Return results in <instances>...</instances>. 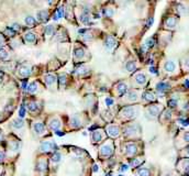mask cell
<instances>
[{"mask_svg": "<svg viewBox=\"0 0 189 176\" xmlns=\"http://www.w3.org/2000/svg\"><path fill=\"white\" fill-rule=\"evenodd\" d=\"M139 113H140V107H137V106H128V107L121 110L120 115L126 119H133L137 117Z\"/></svg>", "mask_w": 189, "mask_h": 176, "instance_id": "6da1fadb", "label": "cell"}, {"mask_svg": "<svg viewBox=\"0 0 189 176\" xmlns=\"http://www.w3.org/2000/svg\"><path fill=\"white\" fill-rule=\"evenodd\" d=\"M162 105H151V106H148L145 110V113H146V118L148 119H156L157 117L159 116V113L162 112Z\"/></svg>", "mask_w": 189, "mask_h": 176, "instance_id": "7a4b0ae2", "label": "cell"}, {"mask_svg": "<svg viewBox=\"0 0 189 176\" xmlns=\"http://www.w3.org/2000/svg\"><path fill=\"white\" fill-rule=\"evenodd\" d=\"M140 132H141V128L137 123L129 124L124 129V133L128 137H137V135H140Z\"/></svg>", "mask_w": 189, "mask_h": 176, "instance_id": "3957f363", "label": "cell"}, {"mask_svg": "<svg viewBox=\"0 0 189 176\" xmlns=\"http://www.w3.org/2000/svg\"><path fill=\"white\" fill-rule=\"evenodd\" d=\"M163 68H164L165 73H167V74H173V73L176 72V69H177V63H176L175 60L169 58V60L165 61Z\"/></svg>", "mask_w": 189, "mask_h": 176, "instance_id": "277c9868", "label": "cell"}, {"mask_svg": "<svg viewBox=\"0 0 189 176\" xmlns=\"http://www.w3.org/2000/svg\"><path fill=\"white\" fill-rule=\"evenodd\" d=\"M113 153V146L111 143H104V145L100 148V155L104 157L111 156Z\"/></svg>", "mask_w": 189, "mask_h": 176, "instance_id": "5b68a950", "label": "cell"}, {"mask_svg": "<svg viewBox=\"0 0 189 176\" xmlns=\"http://www.w3.org/2000/svg\"><path fill=\"white\" fill-rule=\"evenodd\" d=\"M134 82L137 86H144L147 82V77H146L145 73L143 72H139L134 75Z\"/></svg>", "mask_w": 189, "mask_h": 176, "instance_id": "8992f818", "label": "cell"}, {"mask_svg": "<svg viewBox=\"0 0 189 176\" xmlns=\"http://www.w3.org/2000/svg\"><path fill=\"white\" fill-rule=\"evenodd\" d=\"M55 148H56V144L54 143V141H43L40 145V150L43 152L53 151Z\"/></svg>", "mask_w": 189, "mask_h": 176, "instance_id": "52a82bcc", "label": "cell"}, {"mask_svg": "<svg viewBox=\"0 0 189 176\" xmlns=\"http://www.w3.org/2000/svg\"><path fill=\"white\" fill-rule=\"evenodd\" d=\"M177 23H178V18L170 16L168 18H166V20L164 21V27L167 28V29H175Z\"/></svg>", "mask_w": 189, "mask_h": 176, "instance_id": "ba28073f", "label": "cell"}, {"mask_svg": "<svg viewBox=\"0 0 189 176\" xmlns=\"http://www.w3.org/2000/svg\"><path fill=\"white\" fill-rule=\"evenodd\" d=\"M124 98H125L126 101L129 102H135L139 100V98H140V93L137 90H130L126 93V95L124 96Z\"/></svg>", "mask_w": 189, "mask_h": 176, "instance_id": "9c48e42d", "label": "cell"}, {"mask_svg": "<svg viewBox=\"0 0 189 176\" xmlns=\"http://www.w3.org/2000/svg\"><path fill=\"white\" fill-rule=\"evenodd\" d=\"M125 153L126 155H129V156H133V155H135V154L137 153V150H139V148H137V145L135 144V143L131 142V143H126L125 144Z\"/></svg>", "mask_w": 189, "mask_h": 176, "instance_id": "30bf717a", "label": "cell"}, {"mask_svg": "<svg viewBox=\"0 0 189 176\" xmlns=\"http://www.w3.org/2000/svg\"><path fill=\"white\" fill-rule=\"evenodd\" d=\"M155 88H156V91H158L159 94H164L170 89V84L167 82H159L156 84Z\"/></svg>", "mask_w": 189, "mask_h": 176, "instance_id": "8fae6325", "label": "cell"}, {"mask_svg": "<svg viewBox=\"0 0 189 176\" xmlns=\"http://www.w3.org/2000/svg\"><path fill=\"white\" fill-rule=\"evenodd\" d=\"M177 11L180 16H187L189 13V7L188 5L184 2H179L177 3Z\"/></svg>", "mask_w": 189, "mask_h": 176, "instance_id": "7c38bea8", "label": "cell"}, {"mask_svg": "<svg viewBox=\"0 0 189 176\" xmlns=\"http://www.w3.org/2000/svg\"><path fill=\"white\" fill-rule=\"evenodd\" d=\"M115 45H117V41H115V38L113 36L109 35L106 38V40H104V46L107 47L108 50L114 49Z\"/></svg>", "mask_w": 189, "mask_h": 176, "instance_id": "4fadbf2b", "label": "cell"}, {"mask_svg": "<svg viewBox=\"0 0 189 176\" xmlns=\"http://www.w3.org/2000/svg\"><path fill=\"white\" fill-rule=\"evenodd\" d=\"M177 167H179V170L183 172V173H186L189 170V159H183L179 161Z\"/></svg>", "mask_w": 189, "mask_h": 176, "instance_id": "5bb4252c", "label": "cell"}, {"mask_svg": "<svg viewBox=\"0 0 189 176\" xmlns=\"http://www.w3.org/2000/svg\"><path fill=\"white\" fill-rule=\"evenodd\" d=\"M33 130L38 135H42L45 133V126L42 122H35L33 126Z\"/></svg>", "mask_w": 189, "mask_h": 176, "instance_id": "9a60e30c", "label": "cell"}, {"mask_svg": "<svg viewBox=\"0 0 189 176\" xmlns=\"http://www.w3.org/2000/svg\"><path fill=\"white\" fill-rule=\"evenodd\" d=\"M107 132L110 137L117 138L120 134V129H119V127H117V126H109L107 128Z\"/></svg>", "mask_w": 189, "mask_h": 176, "instance_id": "2e32d148", "label": "cell"}, {"mask_svg": "<svg viewBox=\"0 0 189 176\" xmlns=\"http://www.w3.org/2000/svg\"><path fill=\"white\" fill-rule=\"evenodd\" d=\"M137 68V64L134 60H129L128 62L125 63V69L126 72H129V73H133L134 71H136Z\"/></svg>", "mask_w": 189, "mask_h": 176, "instance_id": "e0dca14e", "label": "cell"}, {"mask_svg": "<svg viewBox=\"0 0 189 176\" xmlns=\"http://www.w3.org/2000/svg\"><path fill=\"white\" fill-rule=\"evenodd\" d=\"M60 126H62V123H60V121L57 118H53L49 120V128L52 130H54V131H58Z\"/></svg>", "mask_w": 189, "mask_h": 176, "instance_id": "ac0fdd59", "label": "cell"}, {"mask_svg": "<svg viewBox=\"0 0 189 176\" xmlns=\"http://www.w3.org/2000/svg\"><path fill=\"white\" fill-rule=\"evenodd\" d=\"M102 138H104V135H102V131H100V130L93 131V134H91V139H93V142H100L102 140Z\"/></svg>", "mask_w": 189, "mask_h": 176, "instance_id": "d6986e66", "label": "cell"}, {"mask_svg": "<svg viewBox=\"0 0 189 176\" xmlns=\"http://www.w3.org/2000/svg\"><path fill=\"white\" fill-rule=\"evenodd\" d=\"M117 91H118V95H124V94L128 91V85L125 82H120L117 86Z\"/></svg>", "mask_w": 189, "mask_h": 176, "instance_id": "ffe728a7", "label": "cell"}, {"mask_svg": "<svg viewBox=\"0 0 189 176\" xmlns=\"http://www.w3.org/2000/svg\"><path fill=\"white\" fill-rule=\"evenodd\" d=\"M143 99L147 102H151V101H154V100L156 99V96H155L154 93H152V91H145L144 95H143Z\"/></svg>", "mask_w": 189, "mask_h": 176, "instance_id": "44dd1931", "label": "cell"}, {"mask_svg": "<svg viewBox=\"0 0 189 176\" xmlns=\"http://www.w3.org/2000/svg\"><path fill=\"white\" fill-rule=\"evenodd\" d=\"M38 21L41 22H45L47 19H49V12L46 10H41L38 12Z\"/></svg>", "mask_w": 189, "mask_h": 176, "instance_id": "7402d4cb", "label": "cell"}, {"mask_svg": "<svg viewBox=\"0 0 189 176\" xmlns=\"http://www.w3.org/2000/svg\"><path fill=\"white\" fill-rule=\"evenodd\" d=\"M136 175L137 176H151V170L148 168L141 167L139 170H136Z\"/></svg>", "mask_w": 189, "mask_h": 176, "instance_id": "603a6c76", "label": "cell"}, {"mask_svg": "<svg viewBox=\"0 0 189 176\" xmlns=\"http://www.w3.org/2000/svg\"><path fill=\"white\" fill-rule=\"evenodd\" d=\"M56 82V77L53 74H49L45 76V82L47 84V86H53Z\"/></svg>", "mask_w": 189, "mask_h": 176, "instance_id": "cb8c5ba5", "label": "cell"}, {"mask_svg": "<svg viewBox=\"0 0 189 176\" xmlns=\"http://www.w3.org/2000/svg\"><path fill=\"white\" fill-rule=\"evenodd\" d=\"M12 127L16 128V129H21L24 127V121L22 120V119L18 118V119H14L13 122H12Z\"/></svg>", "mask_w": 189, "mask_h": 176, "instance_id": "d4e9b609", "label": "cell"}, {"mask_svg": "<svg viewBox=\"0 0 189 176\" xmlns=\"http://www.w3.org/2000/svg\"><path fill=\"white\" fill-rule=\"evenodd\" d=\"M19 73L22 77H27L31 74V68L29 67V66H22L21 68H20Z\"/></svg>", "mask_w": 189, "mask_h": 176, "instance_id": "484cf974", "label": "cell"}, {"mask_svg": "<svg viewBox=\"0 0 189 176\" xmlns=\"http://www.w3.org/2000/svg\"><path fill=\"white\" fill-rule=\"evenodd\" d=\"M24 40H25V42H27V43H34V42L36 41V36H35V34H33V33H27L24 35Z\"/></svg>", "mask_w": 189, "mask_h": 176, "instance_id": "4316f807", "label": "cell"}, {"mask_svg": "<svg viewBox=\"0 0 189 176\" xmlns=\"http://www.w3.org/2000/svg\"><path fill=\"white\" fill-rule=\"evenodd\" d=\"M71 126L75 127V128H79L80 124H82V121H80V118L78 116H74L71 120Z\"/></svg>", "mask_w": 189, "mask_h": 176, "instance_id": "83f0119b", "label": "cell"}, {"mask_svg": "<svg viewBox=\"0 0 189 176\" xmlns=\"http://www.w3.org/2000/svg\"><path fill=\"white\" fill-rule=\"evenodd\" d=\"M85 56V51L82 49H76L75 50V60H82Z\"/></svg>", "mask_w": 189, "mask_h": 176, "instance_id": "f1b7e54d", "label": "cell"}, {"mask_svg": "<svg viewBox=\"0 0 189 176\" xmlns=\"http://www.w3.org/2000/svg\"><path fill=\"white\" fill-rule=\"evenodd\" d=\"M80 21L82 22V24H89L90 23V16L88 13H82L80 16Z\"/></svg>", "mask_w": 189, "mask_h": 176, "instance_id": "f546056e", "label": "cell"}, {"mask_svg": "<svg viewBox=\"0 0 189 176\" xmlns=\"http://www.w3.org/2000/svg\"><path fill=\"white\" fill-rule=\"evenodd\" d=\"M38 109H40V106L38 105V102L33 101L29 104V110L31 112H36V111H38Z\"/></svg>", "mask_w": 189, "mask_h": 176, "instance_id": "4dcf8cb0", "label": "cell"}, {"mask_svg": "<svg viewBox=\"0 0 189 176\" xmlns=\"http://www.w3.org/2000/svg\"><path fill=\"white\" fill-rule=\"evenodd\" d=\"M60 160H62V154H60V152H56V153H55L54 155L52 156V162L53 163L60 162Z\"/></svg>", "mask_w": 189, "mask_h": 176, "instance_id": "1f68e13d", "label": "cell"}, {"mask_svg": "<svg viewBox=\"0 0 189 176\" xmlns=\"http://www.w3.org/2000/svg\"><path fill=\"white\" fill-rule=\"evenodd\" d=\"M24 21H25V24H27V25L35 24V19H34L33 16H27V18L24 19Z\"/></svg>", "mask_w": 189, "mask_h": 176, "instance_id": "d6a6232c", "label": "cell"}, {"mask_svg": "<svg viewBox=\"0 0 189 176\" xmlns=\"http://www.w3.org/2000/svg\"><path fill=\"white\" fill-rule=\"evenodd\" d=\"M55 32V29H54V25H47L46 27V32H45V34H46L47 36H51L53 35Z\"/></svg>", "mask_w": 189, "mask_h": 176, "instance_id": "836d02e7", "label": "cell"}, {"mask_svg": "<svg viewBox=\"0 0 189 176\" xmlns=\"http://www.w3.org/2000/svg\"><path fill=\"white\" fill-rule=\"evenodd\" d=\"M36 91H38V84H36V82H33V84H31V85L29 86V93L35 94Z\"/></svg>", "mask_w": 189, "mask_h": 176, "instance_id": "e575fe53", "label": "cell"}, {"mask_svg": "<svg viewBox=\"0 0 189 176\" xmlns=\"http://www.w3.org/2000/svg\"><path fill=\"white\" fill-rule=\"evenodd\" d=\"M63 14H64L63 9H62V8H58V9H57V11H56V13L54 14V19H55V20L60 19V18L63 16Z\"/></svg>", "mask_w": 189, "mask_h": 176, "instance_id": "d590c367", "label": "cell"}, {"mask_svg": "<svg viewBox=\"0 0 189 176\" xmlns=\"http://www.w3.org/2000/svg\"><path fill=\"white\" fill-rule=\"evenodd\" d=\"M46 166H47V164H46V161H40L38 162V170H45V168H46Z\"/></svg>", "mask_w": 189, "mask_h": 176, "instance_id": "8d00e7d4", "label": "cell"}, {"mask_svg": "<svg viewBox=\"0 0 189 176\" xmlns=\"http://www.w3.org/2000/svg\"><path fill=\"white\" fill-rule=\"evenodd\" d=\"M183 67H184L185 71H189V56L183 60Z\"/></svg>", "mask_w": 189, "mask_h": 176, "instance_id": "74e56055", "label": "cell"}, {"mask_svg": "<svg viewBox=\"0 0 189 176\" xmlns=\"http://www.w3.org/2000/svg\"><path fill=\"white\" fill-rule=\"evenodd\" d=\"M142 162H143L142 159H140V160H139V159H135V160H133V161L131 162V165L133 166V167H137V166H139V165H140Z\"/></svg>", "mask_w": 189, "mask_h": 176, "instance_id": "f35d334b", "label": "cell"}, {"mask_svg": "<svg viewBox=\"0 0 189 176\" xmlns=\"http://www.w3.org/2000/svg\"><path fill=\"white\" fill-rule=\"evenodd\" d=\"M7 57H8V52L5 51V50H0V58L5 60V58H7Z\"/></svg>", "mask_w": 189, "mask_h": 176, "instance_id": "ab89813d", "label": "cell"}, {"mask_svg": "<svg viewBox=\"0 0 189 176\" xmlns=\"http://www.w3.org/2000/svg\"><path fill=\"white\" fill-rule=\"evenodd\" d=\"M60 85H65L66 84V75L65 74H62L60 76Z\"/></svg>", "mask_w": 189, "mask_h": 176, "instance_id": "60d3db41", "label": "cell"}, {"mask_svg": "<svg viewBox=\"0 0 189 176\" xmlns=\"http://www.w3.org/2000/svg\"><path fill=\"white\" fill-rule=\"evenodd\" d=\"M113 13H114V11H113L112 9H108V10L106 11V14H107V16H111Z\"/></svg>", "mask_w": 189, "mask_h": 176, "instance_id": "b9f144b4", "label": "cell"}, {"mask_svg": "<svg viewBox=\"0 0 189 176\" xmlns=\"http://www.w3.org/2000/svg\"><path fill=\"white\" fill-rule=\"evenodd\" d=\"M106 102H107V106H112V105H113V99L107 98V99H106Z\"/></svg>", "mask_w": 189, "mask_h": 176, "instance_id": "7bdbcfd3", "label": "cell"}, {"mask_svg": "<svg viewBox=\"0 0 189 176\" xmlns=\"http://www.w3.org/2000/svg\"><path fill=\"white\" fill-rule=\"evenodd\" d=\"M25 116V109H24V107H21V109H20V117H24Z\"/></svg>", "mask_w": 189, "mask_h": 176, "instance_id": "ee69618b", "label": "cell"}, {"mask_svg": "<svg viewBox=\"0 0 189 176\" xmlns=\"http://www.w3.org/2000/svg\"><path fill=\"white\" fill-rule=\"evenodd\" d=\"M184 153H185V156L189 157V146H187V148H185V151H184Z\"/></svg>", "mask_w": 189, "mask_h": 176, "instance_id": "f6af8a7d", "label": "cell"}, {"mask_svg": "<svg viewBox=\"0 0 189 176\" xmlns=\"http://www.w3.org/2000/svg\"><path fill=\"white\" fill-rule=\"evenodd\" d=\"M3 159H5V153L2 151H0V162H2Z\"/></svg>", "mask_w": 189, "mask_h": 176, "instance_id": "bcb514c9", "label": "cell"}, {"mask_svg": "<svg viewBox=\"0 0 189 176\" xmlns=\"http://www.w3.org/2000/svg\"><path fill=\"white\" fill-rule=\"evenodd\" d=\"M56 134H57V135H64V133L62 131H60V130H58V131H56Z\"/></svg>", "mask_w": 189, "mask_h": 176, "instance_id": "7dc6e473", "label": "cell"}, {"mask_svg": "<svg viewBox=\"0 0 189 176\" xmlns=\"http://www.w3.org/2000/svg\"><path fill=\"white\" fill-rule=\"evenodd\" d=\"M93 172H98V166H97V165L93 166Z\"/></svg>", "mask_w": 189, "mask_h": 176, "instance_id": "c3c4849f", "label": "cell"}, {"mask_svg": "<svg viewBox=\"0 0 189 176\" xmlns=\"http://www.w3.org/2000/svg\"><path fill=\"white\" fill-rule=\"evenodd\" d=\"M128 170V166H126V165H123V166H122V170Z\"/></svg>", "mask_w": 189, "mask_h": 176, "instance_id": "681fc988", "label": "cell"}, {"mask_svg": "<svg viewBox=\"0 0 189 176\" xmlns=\"http://www.w3.org/2000/svg\"><path fill=\"white\" fill-rule=\"evenodd\" d=\"M2 137H3V135H2V132L0 131V142H1V140H2Z\"/></svg>", "mask_w": 189, "mask_h": 176, "instance_id": "f907efd6", "label": "cell"}, {"mask_svg": "<svg viewBox=\"0 0 189 176\" xmlns=\"http://www.w3.org/2000/svg\"><path fill=\"white\" fill-rule=\"evenodd\" d=\"M2 120V116H1V113H0V121Z\"/></svg>", "mask_w": 189, "mask_h": 176, "instance_id": "816d5d0a", "label": "cell"}]
</instances>
